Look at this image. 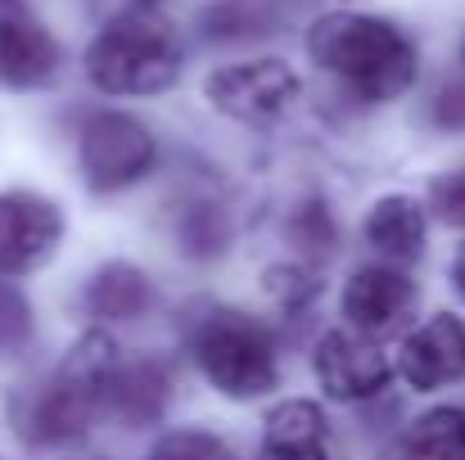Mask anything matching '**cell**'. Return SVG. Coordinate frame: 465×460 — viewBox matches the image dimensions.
Instances as JSON below:
<instances>
[{
	"mask_svg": "<svg viewBox=\"0 0 465 460\" xmlns=\"http://www.w3.org/2000/svg\"><path fill=\"white\" fill-rule=\"evenodd\" d=\"M308 54L357 100L389 104L416 82V45L384 18L325 14L308 32Z\"/></svg>",
	"mask_w": 465,
	"mask_h": 460,
	"instance_id": "6da1fadb",
	"label": "cell"
},
{
	"mask_svg": "<svg viewBox=\"0 0 465 460\" xmlns=\"http://www.w3.org/2000/svg\"><path fill=\"white\" fill-rule=\"evenodd\" d=\"M86 77L109 95H158L181 77V41L158 14H123L91 41Z\"/></svg>",
	"mask_w": 465,
	"mask_h": 460,
	"instance_id": "7a4b0ae2",
	"label": "cell"
},
{
	"mask_svg": "<svg viewBox=\"0 0 465 460\" xmlns=\"http://www.w3.org/2000/svg\"><path fill=\"white\" fill-rule=\"evenodd\" d=\"M190 352L199 361V370L208 375V384L226 397H262L276 388L281 379V361H276V343L267 334V325H258L244 311H208L194 325Z\"/></svg>",
	"mask_w": 465,
	"mask_h": 460,
	"instance_id": "3957f363",
	"label": "cell"
},
{
	"mask_svg": "<svg viewBox=\"0 0 465 460\" xmlns=\"http://www.w3.org/2000/svg\"><path fill=\"white\" fill-rule=\"evenodd\" d=\"M118 366V347L104 334H86L68 361L59 366V375L45 384V393L32 406V438L41 443H77L86 438V429L95 425L100 406H104V388L109 375Z\"/></svg>",
	"mask_w": 465,
	"mask_h": 460,
	"instance_id": "277c9868",
	"label": "cell"
},
{
	"mask_svg": "<svg viewBox=\"0 0 465 460\" xmlns=\"http://www.w3.org/2000/svg\"><path fill=\"white\" fill-rule=\"evenodd\" d=\"M82 171L95 194H118L150 176L158 145L150 127L132 113H95L82 127Z\"/></svg>",
	"mask_w": 465,
	"mask_h": 460,
	"instance_id": "5b68a950",
	"label": "cell"
},
{
	"mask_svg": "<svg viewBox=\"0 0 465 460\" xmlns=\"http://www.w3.org/2000/svg\"><path fill=\"white\" fill-rule=\"evenodd\" d=\"M303 82L285 59H244L226 64L203 82V95L217 113L235 122H276L299 100Z\"/></svg>",
	"mask_w": 465,
	"mask_h": 460,
	"instance_id": "8992f818",
	"label": "cell"
},
{
	"mask_svg": "<svg viewBox=\"0 0 465 460\" xmlns=\"http://www.w3.org/2000/svg\"><path fill=\"white\" fill-rule=\"evenodd\" d=\"M64 240V212L32 190L0 194V276L36 271Z\"/></svg>",
	"mask_w": 465,
	"mask_h": 460,
	"instance_id": "52a82bcc",
	"label": "cell"
},
{
	"mask_svg": "<svg viewBox=\"0 0 465 460\" xmlns=\"http://www.w3.org/2000/svg\"><path fill=\"white\" fill-rule=\"evenodd\" d=\"M389 357L357 329H330L316 343V379L334 402H366L389 388Z\"/></svg>",
	"mask_w": 465,
	"mask_h": 460,
	"instance_id": "ba28073f",
	"label": "cell"
},
{
	"mask_svg": "<svg viewBox=\"0 0 465 460\" xmlns=\"http://www.w3.org/2000/svg\"><path fill=\"white\" fill-rule=\"evenodd\" d=\"M398 375L420 393L465 379V320L443 311L420 329H411L398 352Z\"/></svg>",
	"mask_w": 465,
	"mask_h": 460,
	"instance_id": "9c48e42d",
	"label": "cell"
},
{
	"mask_svg": "<svg viewBox=\"0 0 465 460\" xmlns=\"http://www.w3.org/2000/svg\"><path fill=\"white\" fill-rule=\"evenodd\" d=\"M416 307V285L393 267H361L343 289V316L357 334H389Z\"/></svg>",
	"mask_w": 465,
	"mask_h": 460,
	"instance_id": "30bf717a",
	"label": "cell"
},
{
	"mask_svg": "<svg viewBox=\"0 0 465 460\" xmlns=\"http://www.w3.org/2000/svg\"><path fill=\"white\" fill-rule=\"evenodd\" d=\"M59 73V41L23 14H0V86L32 91Z\"/></svg>",
	"mask_w": 465,
	"mask_h": 460,
	"instance_id": "8fae6325",
	"label": "cell"
},
{
	"mask_svg": "<svg viewBox=\"0 0 465 460\" xmlns=\"http://www.w3.org/2000/svg\"><path fill=\"white\" fill-rule=\"evenodd\" d=\"M262 460H334L325 411L308 397H290L267 416Z\"/></svg>",
	"mask_w": 465,
	"mask_h": 460,
	"instance_id": "7c38bea8",
	"label": "cell"
},
{
	"mask_svg": "<svg viewBox=\"0 0 465 460\" xmlns=\"http://www.w3.org/2000/svg\"><path fill=\"white\" fill-rule=\"evenodd\" d=\"M167 397H172V379L158 361H118L114 375H109V388H104V402L109 411L127 425V429H145L158 425L163 411H167Z\"/></svg>",
	"mask_w": 465,
	"mask_h": 460,
	"instance_id": "4fadbf2b",
	"label": "cell"
},
{
	"mask_svg": "<svg viewBox=\"0 0 465 460\" xmlns=\"http://www.w3.org/2000/svg\"><path fill=\"white\" fill-rule=\"evenodd\" d=\"M82 303H86L91 316H100V320H136V316H145L150 303H154V285H150V276H145L141 267H132V262H109V267H100V271L86 280Z\"/></svg>",
	"mask_w": 465,
	"mask_h": 460,
	"instance_id": "5bb4252c",
	"label": "cell"
},
{
	"mask_svg": "<svg viewBox=\"0 0 465 460\" xmlns=\"http://www.w3.org/2000/svg\"><path fill=\"white\" fill-rule=\"evenodd\" d=\"M361 230L384 258L411 262V258L425 253V208L407 194H389V199L371 203Z\"/></svg>",
	"mask_w": 465,
	"mask_h": 460,
	"instance_id": "9a60e30c",
	"label": "cell"
},
{
	"mask_svg": "<svg viewBox=\"0 0 465 460\" xmlns=\"http://www.w3.org/2000/svg\"><path fill=\"white\" fill-rule=\"evenodd\" d=\"M398 460H465V406H439L420 416L402 434Z\"/></svg>",
	"mask_w": 465,
	"mask_h": 460,
	"instance_id": "2e32d148",
	"label": "cell"
},
{
	"mask_svg": "<svg viewBox=\"0 0 465 460\" xmlns=\"http://www.w3.org/2000/svg\"><path fill=\"white\" fill-rule=\"evenodd\" d=\"M176 240H181V249H185L190 258H217V253H226L231 221H226V212H222L217 203L194 199V203H185L181 217H176Z\"/></svg>",
	"mask_w": 465,
	"mask_h": 460,
	"instance_id": "e0dca14e",
	"label": "cell"
},
{
	"mask_svg": "<svg viewBox=\"0 0 465 460\" xmlns=\"http://www.w3.org/2000/svg\"><path fill=\"white\" fill-rule=\"evenodd\" d=\"M150 460H231V447L217 438V434H203V429H176L158 443Z\"/></svg>",
	"mask_w": 465,
	"mask_h": 460,
	"instance_id": "ac0fdd59",
	"label": "cell"
},
{
	"mask_svg": "<svg viewBox=\"0 0 465 460\" xmlns=\"http://www.w3.org/2000/svg\"><path fill=\"white\" fill-rule=\"evenodd\" d=\"M334 217H330V208L321 203V199H308L294 217H290V240L294 244H303L308 253H330L334 249Z\"/></svg>",
	"mask_w": 465,
	"mask_h": 460,
	"instance_id": "d6986e66",
	"label": "cell"
},
{
	"mask_svg": "<svg viewBox=\"0 0 465 460\" xmlns=\"http://www.w3.org/2000/svg\"><path fill=\"white\" fill-rule=\"evenodd\" d=\"M203 32L217 36V41H235V36H258L267 32V18L249 5H213L208 18H203Z\"/></svg>",
	"mask_w": 465,
	"mask_h": 460,
	"instance_id": "ffe728a7",
	"label": "cell"
},
{
	"mask_svg": "<svg viewBox=\"0 0 465 460\" xmlns=\"http://www.w3.org/2000/svg\"><path fill=\"white\" fill-rule=\"evenodd\" d=\"M32 338V307L27 299L0 280V352H14Z\"/></svg>",
	"mask_w": 465,
	"mask_h": 460,
	"instance_id": "44dd1931",
	"label": "cell"
},
{
	"mask_svg": "<svg viewBox=\"0 0 465 460\" xmlns=\"http://www.w3.org/2000/svg\"><path fill=\"white\" fill-rule=\"evenodd\" d=\"M430 208H434L443 221L465 226V167H461V171H448V176H439V181H434V190H430Z\"/></svg>",
	"mask_w": 465,
	"mask_h": 460,
	"instance_id": "7402d4cb",
	"label": "cell"
},
{
	"mask_svg": "<svg viewBox=\"0 0 465 460\" xmlns=\"http://www.w3.org/2000/svg\"><path fill=\"white\" fill-rule=\"evenodd\" d=\"M267 285H272V294L276 299H285V303H303L308 294H316V285L312 280H303L294 267H276V271H267Z\"/></svg>",
	"mask_w": 465,
	"mask_h": 460,
	"instance_id": "603a6c76",
	"label": "cell"
},
{
	"mask_svg": "<svg viewBox=\"0 0 465 460\" xmlns=\"http://www.w3.org/2000/svg\"><path fill=\"white\" fill-rule=\"evenodd\" d=\"M434 122L448 127V132H461L465 127V86H443L439 100H434Z\"/></svg>",
	"mask_w": 465,
	"mask_h": 460,
	"instance_id": "cb8c5ba5",
	"label": "cell"
},
{
	"mask_svg": "<svg viewBox=\"0 0 465 460\" xmlns=\"http://www.w3.org/2000/svg\"><path fill=\"white\" fill-rule=\"evenodd\" d=\"M452 289H457V294L465 299V249L457 253V258H452Z\"/></svg>",
	"mask_w": 465,
	"mask_h": 460,
	"instance_id": "d4e9b609",
	"label": "cell"
},
{
	"mask_svg": "<svg viewBox=\"0 0 465 460\" xmlns=\"http://www.w3.org/2000/svg\"><path fill=\"white\" fill-rule=\"evenodd\" d=\"M0 5H14V0H0Z\"/></svg>",
	"mask_w": 465,
	"mask_h": 460,
	"instance_id": "484cf974",
	"label": "cell"
},
{
	"mask_svg": "<svg viewBox=\"0 0 465 460\" xmlns=\"http://www.w3.org/2000/svg\"><path fill=\"white\" fill-rule=\"evenodd\" d=\"M145 5H158V0H145Z\"/></svg>",
	"mask_w": 465,
	"mask_h": 460,
	"instance_id": "4316f807",
	"label": "cell"
}]
</instances>
